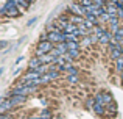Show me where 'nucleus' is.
Wrapping results in <instances>:
<instances>
[{
  "label": "nucleus",
  "mask_w": 123,
  "mask_h": 119,
  "mask_svg": "<svg viewBox=\"0 0 123 119\" xmlns=\"http://www.w3.org/2000/svg\"><path fill=\"white\" fill-rule=\"evenodd\" d=\"M2 16H6V17H19L22 14V9L17 6V3L14 0H8V2L3 5L2 8Z\"/></svg>",
  "instance_id": "obj_1"
},
{
  "label": "nucleus",
  "mask_w": 123,
  "mask_h": 119,
  "mask_svg": "<svg viewBox=\"0 0 123 119\" xmlns=\"http://www.w3.org/2000/svg\"><path fill=\"white\" fill-rule=\"evenodd\" d=\"M36 89H37V86H28V85H25V83H19V85H16L14 88L9 91V94H19V96H30V94H33V92H36Z\"/></svg>",
  "instance_id": "obj_2"
},
{
  "label": "nucleus",
  "mask_w": 123,
  "mask_h": 119,
  "mask_svg": "<svg viewBox=\"0 0 123 119\" xmlns=\"http://www.w3.org/2000/svg\"><path fill=\"white\" fill-rule=\"evenodd\" d=\"M55 49V44L51 42V41H39L36 46V56H42V55H47V53H50L51 50Z\"/></svg>",
  "instance_id": "obj_3"
},
{
  "label": "nucleus",
  "mask_w": 123,
  "mask_h": 119,
  "mask_svg": "<svg viewBox=\"0 0 123 119\" xmlns=\"http://www.w3.org/2000/svg\"><path fill=\"white\" fill-rule=\"evenodd\" d=\"M67 11H70L72 14H76V16H83V17H86V14H87V9L80 5V2L70 3V5L67 6Z\"/></svg>",
  "instance_id": "obj_4"
},
{
  "label": "nucleus",
  "mask_w": 123,
  "mask_h": 119,
  "mask_svg": "<svg viewBox=\"0 0 123 119\" xmlns=\"http://www.w3.org/2000/svg\"><path fill=\"white\" fill-rule=\"evenodd\" d=\"M8 99L12 104V107H20L27 102V96H19V94H9Z\"/></svg>",
  "instance_id": "obj_5"
},
{
  "label": "nucleus",
  "mask_w": 123,
  "mask_h": 119,
  "mask_svg": "<svg viewBox=\"0 0 123 119\" xmlns=\"http://www.w3.org/2000/svg\"><path fill=\"white\" fill-rule=\"evenodd\" d=\"M42 74L39 72L37 69H28V72L24 74V77L20 78V82H27V80H36V78H41Z\"/></svg>",
  "instance_id": "obj_6"
},
{
  "label": "nucleus",
  "mask_w": 123,
  "mask_h": 119,
  "mask_svg": "<svg viewBox=\"0 0 123 119\" xmlns=\"http://www.w3.org/2000/svg\"><path fill=\"white\" fill-rule=\"evenodd\" d=\"M12 108H14V107H12V104L9 102L8 97H3L2 100H0V113H2V114H6L9 110H12Z\"/></svg>",
  "instance_id": "obj_7"
},
{
  "label": "nucleus",
  "mask_w": 123,
  "mask_h": 119,
  "mask_svg": "<svg viewBox=\"0 0 123 119\" xmlns=\"http://www.w3.org/2000/svg\"><path fill=\"white\" fill-rule=\"evenodd\" d=\"M109 55H111V60H118L120 56H123V47L118 44L117 47H114L112 50H109Z\"/></svg>",
  "instance_id": "obj_8"
},
{
  "label": "nucleus",
  "mask_w": 123,
  "mask_h": 119,
  "mask_svg": "<svg viewBox=\"0 0 123 119\" xmlns=\"http://www.w3.org/2000/svg\"><path fill=\"white\" fill-rule=\"evenodd\" d=\"M112 39H114V33L108 30L103 36H100V44H101V46H109V42H111Z\"/></svg>",
  "instance_id": "obj_9"
},
{
  "label": "nucleus",
  "mask_w": 123,
  "mask_h": 119,
  "mask_svg": "<svg viewBox=\"0 0 123 119\" xmlns=\"http://www.w3.org/2000/svg\"><path fill=\"white\" fill-rule=\"evenodd\" d=\"M39 58L42 60V63L44 64H53V63H56V60H58V56L56 55H53V53H47V55H42L39 56Z\"/></svg>",
  "instance_id": "obj_10"
},
{
  "label": "nucleus",
  "mask_w": 123,
  "mask_h": 119,
  "mask_svg": "<svg viewBox=\"0 0 123 119\" xmlns=\"http://www.w3.org/2000/svg\"><path fill=\"white\" fill-rule=\"evenodd\" d=\"M42 60L39 58V56H33L30 61H28V69H37V67L42 66Z\"/></svg>",
  "instance_id": "obj_11"
},
{
  "label": "nucleus",
  "mask_w": 123,
  "mask_h": 119,
  "mask_svg": "<svg viewBox=\"0 0 123 119\" xmlns=\"http://www.w3.org/2000/svg\"><path fill=\"white\" fill-rule=\"evenodd\" d=\"M105 9H106V13H109L111 16H117V11H118L117 3H112V2H108V3H106Z\"/></svg>",
  "instance_id": "obj_12"
},
{
  "label": "nucleus",
  "mask_w": 123,
  "mask_h": 119,
  "mask_svg": "<svg viewBox=\"0 0 123 119\" xmlns=\"http://www.w3.org/2000/svg\"><path fill=\"white\" fill-rule=\"evenodd\" d=\"M84 19L86 17H83V16H76V14H72V13L69 14V21L72 22V24H76V25L84 24Z\"/></svg>",
  "instance_id": "obj_13"
},
{
  "label": "nucleus",
  "mask_w": 123,
  "mask_h": 119,
  "mask_svg": "<svg viewBox=\"0 0 123 119\" xmlns=\"http://www.w3.org/2000/svg\"><path fill=\"white\" fill-rule=\"evenodd\" d=\"M64 72L67 74V75H70V74H80L78 67L73 66V63H67L66 66H64Z\"/></svg>",
  "instance_id": "obj_14"
},
{
  "label": "nucleus",
  "mask_w": 123,
  "mask_h": 119,
  "mask_svg": "<svg viewBox=\"0 0 123 119\" xmlns=\"http://www.w3.org/2000/svg\"><path fill=\"white\" fill-rule=\"evenodd\" d=\"M106 31H108V28H106L105 27V25H101V24H100V25H95V27H93V30H92V33H95L97 35V36H103V35H105L106 33Z\"/></svg>",
  "instance_id": "obj_15"
},
{
  "label": "nucleus",
  "mask_w": 123,
  "mask_h": 119,
  "mask_svg": "<svg viewBox=\"0 0 123 119\" xmlns=\"http://www.w3.org/2000/svg\"><path fill=\"white\" fill-rule=\"evenodd\" d=\"M93 113L98 114V116H105V113H106V107H105V105H101V104H97V102H95V107H93Z\"/></svg>",
  "instance_id": "obj_16"
},
{
  "label": "nucleus",
  "mask_w": 123,
  "mask_h": 119,
  "mask_svg": "<svg viewBox=\"0 0 123 119\" xmlns=\"http://www.w3.org/2000/svg\"><path fill=\"white\" fill-rule=\"evenodd\" d=\"M14 2L17 3V6L22 9V11H27V9L30 8V5H31L30 0H14Z\"/></svg>",
  "instance_id": "obj_17"
},
{
  "label": "nucleus",
  "mask_w": 123,
  "mask_h": 119,
  "mask_svg": "<svg viewBox=\"0 0 123 119\" xmlns=\"http://www.w3.org/2000/svg\"><path fill=\"white\" fill-rule=\"evenodd\" d=\"M103 102H105V105H109V104H112V102H114V97H112L111 92L103 91Z\"/></svg>",
  "instance_id": "obj_18"
},
{
  "label": "nucleus",
  "mask_w": 123,
  "mask_h": 119,
  "mask_svg": "<svg viewBox=\"0 0 123 119\" xmlns=\"http://www.w3.org/2000/svg\"><path fill=\"white\" fill-rule=\"evenodd\" d=\"M66 78H67V82H69L70 85H76V83L80 82L78 74H70V75H66Z\"/></svg>",
  "instance_id": "obj_19"
},
{
  "label": "nucleus",
  "mask_w": 123,
  "mask_h": 119,
  "mask_svg": "<svg viewBox=\"0 0 123 119\" xmlns=\"http://www.w3.org/2000/svg\"><path fill=\"white\" fill-rule=\"evenodd\" d=\"M114 64H115V70H117L118 74H123V56H120L118 60H115Z\"/></svg>",
  "instance_id": "obj_20"
},
{
  "label": "nucleus",
  "mask_w": 123,
  "mask_h": 119,
  "mask_svg": "<svg viewBox=\"0 0 123 119\" xmlns=\"http://www.w3.org/2000/svg\"><path fill=\"white\" fill-rule=\"evenodd\" d=\"M111 19H112V16L109 14V13H103V14L100 16V22H101V24H109Z\"/></svg>",
  "instance_id": "obj_21"
},
{
  "label": "nucleus",
  "mask_w": 123,
  "mask_h": 119,
  "mask_svg": "<svg viewBox=\"0 0 123 119\" xmlns=\"http://www.w3.org/2000/svg\"><path fill=\"white\" fill-rule=\"evenodd\" d=\"M90 46H92L90 36H84V38H81V47H90Z\"/></svg>",
  "instance_id": "obj_22"
},
{
  "label": "nucleus",
  "mask_w": 123,
  "mask_h": 119,
  "mask_svg": "<svg viewBox=\"0 0 123 119\" xmlns=\"http://www.w3.org/2000/svg\"><path fill=\"white\" fill-rule=\"evenodd\" d=\"M86 107L89 108V110H93V107H95V97H87Z\"/></svg>",
  "instance_id": "obj_23"
},
{
  "label": "nucleus",
  "mask_w": 123,
  "mask_h": 119,
  "mask_svg": "<svg viewBox=\"0 0 123 119\" xmlns=\"http://www.w3.org/2000/svg\"><path fill=\"white\" fill-rule=\"evenodd\" d=\"M78 2H80V5H81V6H84V8H89V6H92L93 5V0H78Z\"/></svg>",
  "instance_id": "obj_24"
},
{
  "label": "nucleus",
  "mask_w": 123,
  "mask_h": 119,
  "mask_svg": "<svg viewBox=\"0 0 123 119\" xmlns=\"http://www.w3.org/2000/svg\"><path fill=\"white\" fill-rule=\"evenodd\" d=\"M41 116H42V118H48V119H50L51 114H50V111H48V110H44V111L41 113Z\"/></svg>",
  "instance_id": "obj_25"
},
{
  "label": "nucleus",
  "mask_w": 123,
  "mask_h": 119,
  "mask_svg": "<svg viewBox=\"0 0 123 119\" xmlns=\"http://www.w3.org/2000/svg\"><path fill=\"white\" fill-rule=\"evenodd\" d=\"M0 119H14V118H12V114L6 113V114H0Z\"/></svg>",
  "instance_id": "obj_26"
},
{
  "label": "nucleus",
  "mask_w": 123,
  "mask_h": 119,
  "mask_svg": "<svg viewBox=\"0 0 123 119\" xmlns=\"http://www.w3.org/2000/svg\"><path fill=\"white\" fill-rule=\"evenodd\" d=\"M36 21H37V17H33V19H30V21H28V25H33Z\"/></svg>",
  "instance_id": "obj_27"
},
{
  "label": "nucleus",
  "mask_w": 123,
  "mask_h": 119,
  "mask_svg": "<svg viewBox=\"0 0 123 119\" xmlns=\"http://www.w3.org/2000/svg\"><path fill=\"white\" fill-rule=\"evenodd\" d=\"M6 46H8V42H6V41H2V44H0V47H2V49H5Z\"/></svg>",
  "instance_id": "obj_28"
},
{
  "label": "nucleus",
  "mask_w": 123,
  "mask_h": 119,
  "mask_svg": "<svg viewBox=\"0 0 123 119\" xmlns=\"http://www.w3.org/2000/svg\"><path fill=\"white\" fill-rule=\"evenodd\" d=\"M28 119H48V118H42V116H39V118H28Z\"/></svg>",
  "instance_id": "obj_29"
},
{
  "label": "nucleus",
  "mask_w": 123,
  "mask_h": 119,
  "mask_svg": "<svg viewBox=\"0 0 123 119\" xmlns=\"http://www.w3.org/2000/svg\"><path fill=\"white\" fill-rule=\"evenodd\" d=\"M120 46H122V47H123V41H122V42H120Z\"/></svg>",
  "instance_id": "obj_30"
},
{
  "label": "nucleus",
  "mask_w": 123,
  "mask_h": 119,
  "mask_svg": "<svg viewBox=\"0 0 123 119\" xmlns=\"http://www.w3.org/2000/svg\"><path fill=\"white\" fill-rule=\"evenodd\" d=\"M30 2H31V3H33V2H34V0H30Z\"/></svg>",
  "instance_id": "obj_31"
}]
</instances>
